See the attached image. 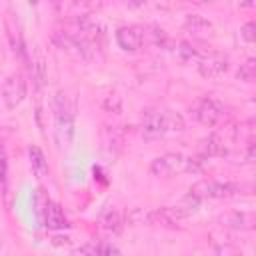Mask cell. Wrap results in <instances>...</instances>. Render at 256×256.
Instances as JSON below:
<instances>
[{
  "label": "cell",
  "mask_w": 256,
  "mask_h": 256,
  "mask_svg": "<svg viewBox=\"0 0 256 256\" xmlns=\"http://www.w3.org/2000/svg\"><path fill=\"white\" fill-rule=\"evenodd\" d=\"M186 128L184 116L176 110L162 108V106H152L142 112L140 118V130L142 136L148 140L156 138H166V136H176L182 134Z\"/></svg>",
  "instance_id": "cell-1"
},
{
  "label": "cell",
  "mask_w": 256,
  "mask_h": 256,
  "mask_svg": "<svg viewBox=\"0 0 256 256\" xmlns=\"http://www.w3.org/2000/svg\"><path fill=\"white\" fill-rule=\"evenodd\" d=\"M76 96L68 90H58L52 102L54 110V132L60 146H70L74 140V120H76Z\"/></svg>",
  "instance_id": "cell-2"
},
{
  "label": "cell",
  "mask_w": 256,
  "mask_h": 256,
  "mask_svg": "<svg viewBox=\"0 0 256 256\" xmlns=\"http://www.w3.org/2000/svg\"><path fill=\"white\" fill-rule=\"evenodd\" d=\"M190 116L206 126V128H216L220 124L226 122V116H228V110L224 106V102H220L218 98L206 94V96H200L192 106H190Z\"/></svg>",
  "instance_id": "cell-3"
},
{
  "label": "cell",
  "mask_w": 256,
  "mask_h": 256,
  "mask_svg": "<svg viewBox=\"0 0 256 256\" xmlns=\"http://www.w3.org/2000/svg\"><path fill=\"white\" fill-rule=\"evenodd\" d=\"M198 202H200V200H196V198H192V196H186L184 200H180V202L174 204V206H162V208H158V210H152V212L146 216V220L152 222V224L174 226L176 222H180V220L192 216V214L198 210Z\"/></svg>",
  "instance_id": "cell-4"
},
{
  "label": "cell",
  "mask_w": 256,
  "mask_h": 256,
  "mask_svg": "<svg viewBox=\"0 0 256 256\" xmlns=\"http://www.w3.org/2000/svg\"><path fill=\"white\" fill-rule=\"evenodd\" d=\"M238 192H240V186L234 184V182H222V180L208 178V180L196 182L190 188V194L188 196H192L196 200H206V198L218 200V198H230V196H234Z\"/></svg>",
  "instance_id": "cell-5"
},
{
  "label": "cell",
  "mask_w": 256,
  "mask_h": 256,
  "mask_svg": "<svg viewBox=\"0 0 256 256\" xmlns=\"http://www.w3.org/2000/svg\"><path fill=\"white\" fill-rule=\"evenodd\" d=\"M26 92H28V84H26L24 74L20 72L6 76V80L0 86V98L8 110H14L16 106H20L22 100L26 98Z\"/></svg>",
  "instance_id": "cell-6"
},
{
  "label": "cell",
  "mask_w": 256,
  "mask_h": 256,
  "mask_svg": "<svg viewBox=\"0 0 256 256\" xmlns=\"http://www.w3.org/2000/svg\"><path fill=\"white\" fill-rule=\"evenodd\" d=\"M186 170H188V156H184L180 152H166V154L154 158L150 164V172L154 176H162V178H170V176L182 174Z\"/></svg>",
  "instance_id": "cell-7"
},
{
  "label": "cell",
  "mask_w": 256,
  "mask_h": 256,
  "mask_svg": "<svg viewBox=\"0 0 256 256\" xmlns=\"http://www.w3.org/2000/svg\"><path fill=\"white\" fill-rule=\"evenodd\" d=\"M4 32H6V40H8V46H10L12 54L18 60L24 62L26 56H28V50H26V42H24L20 20L16 18V14L12 10H6V14H4Z\"/></svg>",
  "instance_id": "cell-8"
},
{
  "label": "cell",
  "mask_w": 256,
  "mask_h": 256,
  "mask_svg": "<svg viewBox=\"0 0 256 256\" xmlns=\"http://www.w3.org/2000/svg\"><path fill=\"white\" fill-rule=\"evenodd\" d=\"M230 68V62L224 54L220 52H206L198 60V72L206 80H218L222 78Z\"/></svg>",
  "instance_id": "cell-9"
},
{
  "label": "cell",
  "mask_w": 256,
  "mask_h": 256,
  "mask_svg": "<svg viewBox=\"0 0 256 256\" xmlns=\"http://www.w3.org/2000/svg\"><path fill=\"white\" fill-rule=\"evenodd\" d=\"M116 42L124 52H136L144 44V28L142 26H120L116 30Z\"/></svg>",
  "instance_id": "cell-10"
},
{
  "label": "cell",
  "mask_w": 256,
  "mask_h": 256,
  "mask_svg": "<svg viewBox=\"0 0 256 256\" xmlns=\"http://www.w3.org/2000/svg\"><path fill=\"white\" fill-rule=\"evenodd\" d=\"M124 136L126 132L120 126H104L102 128V150L106 156L116 158L124 148Z\"/></svg>",
  "instance_id": "cell-11"
},
{
  "label": "cell",
  "mask_w": 256,
  "mask_h": 256,
  "mask_svg": "<svg viewBox=\"0 0 256 256\" xmlns=\"http://www.w3.org/2000/svg\"><path fill=\"white\" fill-rule=\"evenodd\" d=\"M220 226L224 228H230V230H252L254 224H256V216L252 212H240V210H234V212H226L218 218Z\"/></svg>",
  "instance_id": "cell-12"
},
{
  "label": "cell",
  "mask_w": 256,
  "mask_h": 256,
  "mask_svg": "<svg viewBox=\"0 0 256 256\" xmlns=\"http://www.w3.org/2000/svg\"><path fill=\"white\" fill-rule=\"evenodd\" d=\"M40 222H42L46 228H50V230H64V228L70 226V224H68V218H66V214H64V210H62V206L56 204V202H52V200H48L46 210H44Z\"/></svg>",
  "instance_id": "cell-13"
},
{
  "label": "cell",
  "mask_w": 256,
  "mask_h": 256,
  "mask_svg": "<svg viewBox=\"0 0 256 256\" xmlns=\"http://www.w3.org/2000/svg\"><path fill=\"white\" fill-rule=\"evenodd\" d=\"M184 28L186 32H190L194 38H208L214 34V26L208 18H204L202 14H186L184 18Z\"/></svg>",
  "instance_id": "cell-14"
},
{
  "label": "cell",
  "mask_w": 256,
  "mask_h": 256,
  "mask_svg": "<svg viewBox=\"0 0 256 256\" xmlns=\"http://www.w3.org/2000/svg\"><path fill=\"white\" fill-rule=\"evenodd\" d=\"M30 76H32V84H34L36 92H40L44 88V84H46V78H48L46 60H44V56L40 52L30 60Z\"/></svg>",
  "instance_id": "cell-15"
},
{
  "label": "cell",
  "mask_w": 256,
  "mask_h": 256,
  "mask_svg": "<svg viewBox=\"0 0 256 256\" xmlns=\"http://www.w3.org/2000/svg\"><path fill=\"white\" fill-rule=\"evenodd\" d=\"M28 160H30V166H32V172L36 174V176H46L48 174V160H46V156H44V152L38 148V146H34V144H30L28 146Z\"/></svg>",
  "instance_id": "cell-16"
},
{
  "label": "cell",
  "mask_w": 256,
  "mask_h": 256,
  "mask_svg": "<svg viewBox=\"0 0 256 256\" xmlns=\"http://www.w3.org/2000/svg\"><path fill=\"white\" fill-rule=\"evenodd\" d=\"M174 56H176L178 62L190 64V62H198L202 54H200V50L194 48L190 42H178V44H174Z\"/></svg>",
  "instance_id": "cell-17"
},
{
  "label": "cell",
  "mask_w": 256,
  "mask_h": 256,
  "mask_svg": "<svg viewBox=\"0 0 256 256\" xmlns=\"http://www.w3.org/2000/svg\"><path fill=\"white\" fill-rule=\"evenodd\" d=\"M102 226H104L108 232L118 234V232L124 228V216H122V212L116 210V208L108 210V212L102 216Z\"/></svg>",
  "instance_id": "cell-18"
},
{
  "label": "cell",
  "mask_w": 256,
  "mask_h": 256,
  "mask_svg": "<svg viewBox=\"0 0 256 256\" xmlns=\"http://www.w3.org/2000/svg\"><path fill=\"white\" fill-rule=\"evenodd\" d=\"M146 34H148L150 42H152L156 48H170V46H174L172 38H170L160 26H150L148 32H144V36H146Z\"/></svg>",
  "instance_id": "cell-19"
},
{
  "label": "cell",
  "mask_w": 256,
  "mask_h": 256,
  "mask_svg": "<svg viewBox=\"0 0 256 256\" xmlns=\"http://www.w3.org/2000/svg\"><path fill=\"white\" fill-rule=\"evenodd\" d=\"M8 182H10V176H8V156H6V150L0 146V192H2L6 202H8Z\"/></svg>",
  "instance_id": "cell-20"
},
{
  "label": "cell",
  "mask_w": 256,
  "mask_h": 256,
  "mask_svg": "<svg viewBox=\"0 0 256 256\" xmlns=\"http://www.w3.org/2000/svg\"><path fill=\"white\" fill-rule=\"evenodd\" d=\"M236 78L242 80V82H254V78H256V60L248 58L244 64H240V68L236 72Z\"/></svg>",
  "instance_id": "cell-21"
},
{
  "label": "cell",
  "mask_w": 256,
  "mask_h": 256,
  "mask_svg": "<svg viewBox=\"0 0 256 256\" xmlns=\"http://www.w3.org/2000/svg\"><path fill=\"white\" fill-rule=\"evenodd\" d=\"M102 108H104L106 112H114V114H118V112L122 110V98H120L116 92H110V94L104 96V100H102Z\"/></svg>",
  "instance_id": "cell-22"
},
{
  "label": "cell",
  "mask_w": 256,
  "mask_h": 256,
  "mask_svg": "<svg viewBox=\"0 0 256 256\" xmlns=\"http://www.w3.org/2000/svg\"><path fill=\"white\" fill-rule=\"evenodd\" d=\"M240 36L246 40V42H254L256 40V24L252 22V20H248V22H244L242 24V28H240Z\"/></svg>",
  "instance_id": "cell-23"
},
{
  "label": "cell",
  "mask_w": 256,
  "mask_h": 256,
  "mask_svg": "<svg viewBox=\"0 0 256 256\" xmlns=\"http://www.w3.org/2000/svg\"><path fill=\"white\" fill-rule=\"evenodd\" d=\"M216 256H242V254L234 244L222 242V244H216Z\"/></svg>",
  "instance_id": "cell-24"
},
{
  "label": "cell",
  "mask_w": 256,
  "mask_h": 256,
  "mask_svg": "<svg viewBox=\"0 0 256 256\" xmlns=\"http://www.w3.org/2000/svg\"><path fill=\"white\" fill-rule=\"evenodd\" d=\"M96 252H98V256H122L120 250H118L114 244H110V242H100V244H96Z\"/></svg>",
  "instance_id": "cell-25"
},
{
  "label": "cell",
  "mask_w": 256,
  "mask_h": 256,
  "mask_svg": "<svg viewBox=\"0 0 256 256\" xmlns=\"http://www.w3.org/2000/svg\"><path fill=\"white\" fill-rule=\"evenodd\" d=\"M70 256H98L96 244H86V246H82V248H76Z\"/></svg>",
  "instance_id": "cell-26"
},
{
  "label": "cell",
  "mask_w": 256,
  "mask_h": 256,
  "mask_svg": "<svg viewBox=\"0 0 256 256\" xmlns=\"http://www.w3.org/2000/svg\"><path fill=\"white\" fill-rule=\"evenodd\" d=\"M52 242L58 244V246H60V244H70V238H68V236H64V238H62V236H54Z\"/></svg>",
  "instance_id": "cell-27"
},
{
  "label": "cell",
  "mask_w": 256,
  "mask_h": 256,
  "mask_svg": "<svg viewBox=\"0 0 256 256\" xmlns=\"http://www.w3.org/2000/svg\"><path fill=\"white\" fill-rule=\"evenodd\" d=\"M0 244H2V232H0Z\"/></svg>",
  "instance_id": "cell-28"
}]
</instances>
